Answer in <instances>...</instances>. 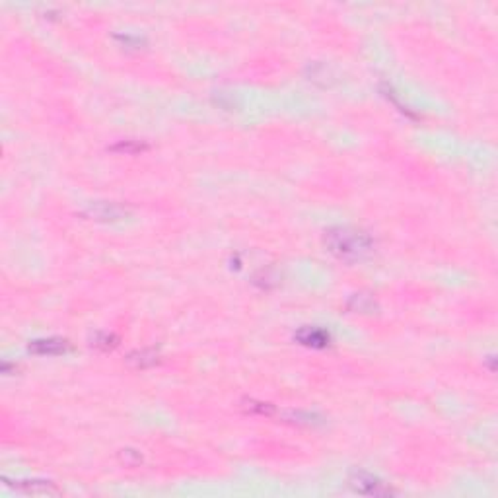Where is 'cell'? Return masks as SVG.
I'll return each mask as SVG.
<instances>
[{"mask_svg":"<svg viewBox=\"0 0 498 498\" xmlns=\"http://www.w3.org/2000/svg\"><path fill=\"white\" fill-rule=\"evenodd\" d=\"M325 247L329 254L342 261H360L372 254L374 242L362 230L351 226H337L325 232Z\"/></svg>","mask_w":498,"mask_h":498,"instance_id":"obj_1","label":"cell"},{"mask_svg":"<svg viewBox=\"0 0 498 498\" xmlns=\"http://www.w3.org/2000/svg\"><path fill=\"white\" fill-rule=\"evenodd\" d=\"M351 487L360 492V495H366V497H388L391 495V490L381 479L374 477L370 473H364V471H356L351 475Z\"/></svg>","mask_w":498,"mask_h":498,"instance_id":"obj_2","label":"cell"},{"mask_svg":"<svg viewBox=\"0 0 498 498\" xmlns=\"http://www.w3.org/2000/svg\"><path fill=\"white\" fill-rule=\"evenodd\" d=\"M296 341L304 347H312V349H325L331 342V335L322 329V327H302L296 333Z\"/></svg>","mask_w":498,"mask_h":498,"instance_id":"obj_3","label":"cell"},{"mask_svg":"<svg viewBox=\"0 0 498 498\" xmlns=\"http://www.w3.org/2000/svg\"><path fill=\"white\" fill-rule=\"evenodd\" d=\"M30 351L41 356H57L63 352L69 351V342L63 341V339H40V341H33L30 345Z\"/></svg>","mask_w":498,"mask_h":498,"instance_id":"obj_4","label":"cell"},{"mask_svg":"<svg viewBox=\"0 0 498 498\" xmlns=\"http://www.w3.org/2000/svg\"><path fill=\"white\" fill-rule=\"evenodd\" d=\"M90 215L96 216L99 220H115V218H121L123 215V210L115 205H98V206H92L90 208Z\"/></svg>","mask_w":498,"mask_h":498,"instance_id":"obj_5","label":"cell"}]
</instances>
